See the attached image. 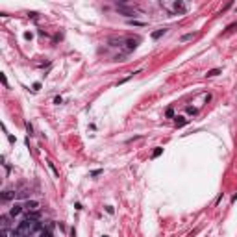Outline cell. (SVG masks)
<instances>
[{
  "instance_id": "1",
  "label": "cell",
  "mask_w": 237,
  "mask_h": 237,
  "mask_svg": "<svg viewBox=\"0 0 237 237\" xmlns=\"http://www.w3.org/2000/svg\"><path fill=\"white\" fill-rule=\"evenodd\" d=\"M24 208H26L28 211H37V209H39V202H37V200H28V202L24 204Z\"/></svg>"
},
{
  "instance_id": "2",
  "label": "cell",
  "mask_w": 237,
  "mask_h": 237,
  "mask_svg": "<svg viewBox=\"0 0 237 237\" xmlns=\"http://www.w3.org/2000/svg\"><path fill=\"white\" fill-rule=\"evenodd\" d=\"M117 7H119V11H121V13H124L126 17H132V15H135V11H133V9H130V7H126L124 4H119Z\"/></svg>"
},
{
  "instance_id": "3",
  "label": "cell",
  "mask_w": 237,
  "mask_h": 237,
  "mask_svg": "<svg viewBox=\"0 0 237 237\" xmlns=\"http://www.w3.org/2000/svg\"><path fill=\"white\" fill-rule=\"evenodd\" d=\"M22 208H24V206H20V204H15V206L9 209V215H11V217H17V215H20V213H22Z\"/></svg>"
},
{
  "instance_id": "4",
  "label": "cell",
  "mask_w": 237,
  "mask_h": 237,
  "mask_svg": "<svg viewBox=\"0 0 237 237\" xmlns=\"http://www.w3.org/2000/svg\"><path fill=\"white\" fill-rule=\"evenodd\" d=\"M0 197H2V200H4V202H7V200H13V198H15V191H4Z\"/></svg>"
},
{
  "instance_id": "5",
  "label": "cell",
  "mask_w": 237,
  "mask_h": 237,
  "mask_svg": "<svg viewBox=\"0 0 237 237\" xmlns=\"http://www.w3.org/2000/svg\"><path fill=\"white\" fill-rule=\"evenodd\" d=\"M174 9L180 11V13H184V11H185V4H184V2H176V4H174Z\"/></svg>"
},
{
  "instance_id": "6",
  "label": "cell",
  "mask_w": 237,
  "mask_h": 237,
  "mask_svg": "<svg viewBox=\"0 0 237 237\" xmlns=\"http://www.w3.org/2000/svg\"><path fill=\"white\" fill-rule=\"evenodd\" d=\"M126 43H128V50H133L137 46V39H128Z\"/></svg>"
},
{
  "instance_id": "7",
  "label": "cell",
  "mask_w": 237,
  "mask_h": 237,
  "mask_svg": "<svg viewBox=\"0 0 237 237\" xmlns=\"http://www.w3.org/2000/svg\"><path fill=\"white\" fill-rule=\"evenodd\" d=\"M217 74H221V69H213V70H209V72H208V78H213V76H217Z\"/></svg>"
},
{
  "instance_id": "8",
  "label": "cell",
  "mask_w": 237,
  "mask_h": 237,
  "mask_svg": "<svg viewBox=\"0 0 237 237\" xmlns=\"http://www.w3.org/2000/svg\"><path fill=\"white\" fill-rule=\"evenodd\" d=\"M163 33H165V30H158V32H154V33H152V37H154V39H158V37H161Z\"/></svg>"
},
{
  "instance_id": "9",
  "label": "cell",
  "mask_w": 237,
  "mask_h": 237,
  "mask_svg": "<svg viewBox=\"0 0 237 237\" xmlns=\"http://www.w3.org/2000/svg\"><path fill=\"white\" fill-rule=\"evenodd\" d=\"M193 37H195L193 33H185V35H182V41H191Z\"/></svg>"
},
{
  "instance_id": "10",
  "label": "cell",
  "mask_w": 237,
  "mask_h": 237,
  "mask_svg": "<svg viewBox=\"0 0 237 237\" xmlns=\"http://www.w3.org/2000/svg\"><path fill=\"white\" fill-rule=\"evenodd\" d=\"M176 124H178V126H184V124H185V119H184V117H178V119H176Z\"/></svg>"
},
{
  "instance_id": "11",
  "label": "cell",
  "mask_w": 237,
  "mask_h": 237,
  "mask_svg": "<svg viewBox=\"0 0 237 237\" xmlns=\"http://www.w3.org/2000/svg\"><path fill=\"white\" fill-rule=\"evenodd\" d=\"M130 24H133V26H145V22H139V20H128Z\"/></svg>"
},
{
  "instance_id": "12",
  "label": "cell",
  "mask_w": 237,
  "mask_h": 237,
  "mask_svg": "<svg viewBox=\"0 0 237 237\" xmlns=\"http://www.w3.org/2000/svg\"><path fill=\"white\" fill-rule=\"evenodd\" d=\"M48 167H50V169H52V172H54V174H56V176H57V174H59V172H57V171H56V167H54V163H52V161H48Z\"/></svg>"
},
{
  "instance_id": "13",
  "label": "cell",
  "mask_w": 237,
  "mask_h": 237,
  "mask_svg": "<svg viewBox=\"0 0 237 237\" xmlns=\"http://www.w3.org/2000/svg\"><path fill=\"white\" fill-rule=\"evenodd\" d=\"M0 222H2V228H6V226H7V217H2Z\"/></svg>"
},
{
  "instance_id": "14",
  "label": "cell",
  "mask_w": 237,
  "mask_h": 237,
  "mask_svg": "<svg viewBox=\"0 0 237 237\" xmlns=\"http://www.w3.org/2000/svg\"><path fill=\"white\" fill-rule=\"evenodd\" d=\"M0 235H2V237H9V232H7L6 228H2V232H0Z\"/></svg>"
},
{
  "instance_id": "15",
  "label": "cell",
  "mask_w": 237,
  "mask_h": 237,
  "mask_svg": "<svg viewBox=\"0 0 237 237\" xmlns=\"http://www.w3.org/2000/svg\"><path fill=\"white\" fill-rule=\"evenodd\" d=\"M159 154H161V148H156V150H154V158H158Z\"/></svg>"
},
{
  "instance_id": "16",
  "label": "cell",
  "mask_w": 237,
  "mask_h": 237,
  "mask_svg": "<svg viewBox=\"0 0 237 237\" xmlns=\"http://www.w3.org/2000/svg\"><path fill=\"white\" fill-rule=\"evenodd\" d=\"M172 115H174V111H172V109L169 108V109H167V117H172Z\"/></svg>"
},
{
  "instance_id": "17",
  "label": "cell",
  "mask_w": 237,
  "mask_h": 237,
  "mask_svg": "<svg viewBox=\"0 0 237 237\" xmlns=\"http://www.w3.org/2000/svg\"><path fill=\"white\" fill-rule=\"evenodd\" d=\"M41 237H50V232H43V234H41Z\"/></svg>"
},
{
  "instance_id": "18",
  "label": "cell",
  "mask_w": 237,
  "mask_h": 237,
  "mask_svg": "<svg viewBox=\"0 0 237 237\" xmlns=\"http://www.w3.org/2000/svg\"><path fill=\"white\" fill-rule=\"evenodd\" d=\"M104 237H108V235H104Z\"/></svg>"
}]
</instances>
